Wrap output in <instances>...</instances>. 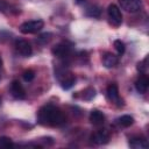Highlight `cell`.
<instances>
[{"instance_id":"1","label":"cell","mask_w":149,"mask_h":149,"mask_svg":"<svg viewBox=\"0 0 149 149\" xmlns=\"http://www.w3.org/2000/svg\"><path fill=\"white\" fill-rule=\"evenodd\" d=\"M37 121L43 126L58 127L65 122V115L58 107L54 105H45L38 109Z\"/></svg>"},{"instance_id":"2","label":"cell","mask_w":149,"mask_h":149,"mask_svg":"<svg viewBox=\"0 0 149 149\" xmlns=\"http://www.w3.org/2000/svg\"><path fill=\"white\" fill-rule=\"evenodd\" d=\"M55 77L63 90H70L76 83V76L64 66H58L55 69Z\"/></svg>"},{"instance_id":"3","label":"cell","mask_w":149,"mask_h":149,"mask_svg":"<svg viewBox=\"0 0 149 149\" xmlns=\"http://www.w3.org/2000/svg\"><path fill=\"white\" fill-rule=\"evenodd\" d=\"M44 26V22L42 20H30L23 22L19 28L22 34H36L38 33Z\"/></svg>"},{"instance_id":"4","label":"cell","mask_w":149,"mask_h":149,"mask_svg":"<svg viewBox=\"0 0 149 149\" xmlns=\"http://www.w3.org/2000/svg\"><path fill=\"white\" fill-rule=\"evenodd\" d=\"M71 44L68 43V42H61V43H57L52 49H51V52L55 57L59 58V59H65L70 56L71 54Z\"/></svg>"},{"instance_id":"5","label":"cell","mask_w":149,"mask_h":149,"mask_svg":"<svg viewBox=\"0 0 149 149\" xmlns=\"http://www.w3.org/2000/svg\"><path fill=\"white\" fill-rule=\"evenodd\" d=\"M107 15H108V19H109V22L115 26V27H119L121 23H122V14H121V10L120 8L114 5V3H111L107 8Z\"/></svg>"},{"instance_id":"6","label":"cell","mask_w":149,"mask_h":149,"mask_svg":"<svg viewBox=\"0 0 149 149\" xmlns=\"http://www.w3.org/2000/svg\"><path fill=\"white\" fill-rule=\"evenodd\" d=\"M15 50L22 57H29L33 54V48H31L30 43L27 42L26 40H21V38L15 41Z\"/></svg>"},{"instance_id":"7","label":"cell","mask_w":149,"mask_h":149,"mask_svg":"<svg viewBox=\"0 0 149 149\" xmlns=\"http://www.w3.org/2000/svg\"><path fill=\"white\" fill-rule=\"evenodd\" d=\"M9 91H10V94L13 95L14 99H17V100H23L26 98V91L22 86V84L19 81V80H13L10 83V86H9Z\"/></svg>"},{"instance_id":"8","label":"cell","mask_w":149,"mask_h":149,"mask_svg":"<svg viewBox=\"0 0 149 149\" xmlns=\"http://www.w3.org/2000/svg\"><path fill=\"white\" fill-rule=\"evenodd\" d=\"M119 3L121 8L128 13H136L141 9L142 6L141 0H119Z\"/></svg>"},{"instance_id":"9","label":"cell","mask_w":149,"mask_h":149,"mask_svg":"<svg viewBox=\"0 0 149 149\" xmlns=\"http://www.w3.org/2000/svg\"><path fill=\"white\" fill-rule=\"evenodd\" d=\"M106 95H107V99L113 102V104H116V105H121L120 104V95H119V88H118V85L115 83H112L107 86V90H106Z\"/></svg>"},{"instance_id":"10","label":"cell","mask_w":149,"mask_h":149,"mask_svg":"<svg viewBox=\"0 0 149 149\" xmlns=\"http://www.w3.org/2000/svg\"><path fill=\"white\" fill-rule=\"evenodd\" d=\"M91 140L95 144H106L108 142V140H109V134L107 133V130L100 129V130L94 132L91 135Z\"/></svg>"},{"instance_id":"11","label":"cell","mask_w":149,"mask_h":149,"mask_svg":"<svg viewBox=\"0 0 149 149\" xmlns=\"http://www.w3.org/2000/svg\"><path fill=\"white\" fill-rule=\"evenodd\" d=\"M129 147L134 149H146L149 147V143L143 136H134L129 140Z\"/></svg>"},{"instance_id":"12","label":"cell","mask_w":149,"mask_h":149,"mask_svg":"<svg viewBox=\"0 0 149 149\" xmlns=\"http://www.w3.org/2000/svg\"><path fill=\"white\" fill-rule=\"evenodd\" d=\"M90 121L94 126H102L105 122V115L99 109H92L90 113Z\"/></svg>"},{"instance_id":"13","label":"cell","mask_w":149,"mask_h":149,"mask_svg":"<svg viewBox=\"0 0 149 149\" xmlns=\"http://www.w3.org/2000/svg\"><path fill=\"white\" fill-rule=\"evenodd\" d=\"M118 62H119L118 56H115V55L112 54V52H105V54L102 55V64H104V66L107 68V69L114 68V66L118 64Z\"/></svg>"},{"instance_id":"14","label":"cell","mask_w":149,"mask_h":149,"mask_svg":"<svg viewBox=\"0 0 149 149\" xmlns=\"http://www.w3.org/2000/svg\"><path fill=\"white\" fill-rule=\"evenodd\" d=\"M148 85H149V79H148V77H147L146 74L140 76V77L137 78V80L135 81V88H136V91H137L139 93H141V94H143V93L147 92Z\"/></svg>"},{"instance_id":"15","label":"cell","mask_w":149,"mask_h":149,"mask_svg":"<svg viewBox=\"0 0 149 149\" xmlns=\"http://www.w3.org/2000/svg\"><path fill=\"white\" fill-rule=\"evenodd\" d=\"M85 14H86L87 16L94 17V19H95V17H100V15H101V8H100L99 6L91 5V6H88V7L86 8Z\"/></svg>"},{"instance_id":"16","label":"cell","mask_w":149,"mask_h":149,"mask_svg":"<svg viewBox=\"0 0 149 149\" xmlns=\"http://www.w3.org/2000/svg\"><path fill=\"white\" fill-rule=\"evenodd\" d=\"M118 123L122 127H130L134 123V119H133V116L126 114V115H122L118 119Z\"/></svg>"},{"instance_id":"17","label":"cell","mask_w":149,"mask_h":149,"mask_svg":"<svg viewBox=\"0 0 149 149\" xmlns=\"http://www.w3.org/2000/svg\"><path fill=\"white\" fill-rule=\"evenodd\" d=\"M95 97V90L93 87H87L83 92V99L84 100H92Z\"/></svg>"},{"instance_id":"18","label":"cell","mask_w":149,"mask_h":149,"mask_svg":"<svg viewBox=\"0 0 149 149\" xmlns=\"http://www.w3.org/2000/svg\"><path fill=\"white\" fill-rule=\"evenodd\" d=\"M14 147V143L8 136H0V148H10Z\"/></svg>"},{"instance_id":"19","label":"cell","mask_w":149,"mask_h":149,"mask_svg":"<svg viewBox=\"0 0 149 149\" xmlns=\"http://www.w3.org/2000/svg\"><path fill=\"white\" fill-rule=\"evenodd\" d=\"M113 45H114L115 50L118 51V54H119L120 56L125 54V50H126V45H125V43H123L121 40H115V41H114V43H113Z\"/></svg>"},{"instance_id":"20","label":"cell","mask_w":149,"mask_h":149,"mask_svg":"<svg viewBox=\"0 0 149 149\" xmlns=\"http://www.w3.org/2000/svg\"><path fill=\"white\" fill-rule=\"evenodd\" d=\"M51 36H52L51 33H43V34H41L37 37V42L38 43H42V44H45V43H48L51 40Z\"/></svg>"},{"instance_id":"21","label":"cell","mask_w":149,"mask_h":149,"mask_svg":"<svg viewBox=\"0 0 149 149\" xmlns=\"http://www.w3.org/2000/svg\"><path fill=\"white\" fill-rule=\"evenodd\" d=\"M22 77H23L24 81L29 83V81H31V80L35 78V72H34L31 69H28V70L23 71V73H22Z\"/></svg>"},{"instance_id":"22","label":"cell","mask_w":149,"mask_h":149,"mask_svg":"<svg viewBox=\"0 0 149 149\" xmlns=\"http://www.w3.org/2000/svg\"><path fill=\"white\" fill-rule=\"evenodd\" d=\"M147 61H148V57H146L144 59H143V62H141V63H139L137 64V69H139V71H141V72H146V70H147Z\"/></svg>"},{"instance_id":"23","label":"cell","mask_w":149,"mask_h":149,"mask_svg":"<svg viewBox=\"0 0 149 149\" xmlns=\"http://www.w3.org/2000/svg\"><path fill=\"white\" fill-rule=\"evenodd\" d=\"M8 8H9V5L5 0H0V12L5 13V12H7Z\"/></svg>"},{"instance_id":"24","label":"cell","mask_w":149,"mask_h":149,"mask_svg":"<svg viewBox=\"0 0 149 149\" xmlns=\"http://www.w3.org/2000/svg\"><path fill=\"white\" fill-rule=\"evenodd\" d=\"M2 69V58H1V56H0V70ZM0 79H1V74H0Z\"/></svg>"},{"instance_id":"25","label":"cell","mask_w":149,"mask_h":149,"mask_svg":"<svg viewBox=\"0 0 149 149\" xmlns=\"http://www.w3.org/2000/svg\"><path fill=\"white\" fill-rule=\"evenodd\" d=\"M76 1V3H81V2H84L85 0H74Z\"/></svg>"},{"instance_id":"26","label":"cell","mask_w":149,"mask_h":149,"mask_svg":"<svg viewBox=\"0 0 149 149\" xmlns=\"http://www.w3.org/2000/svg\"><path fill=\"white\" fill-rule=\"evenodd\" d=\"M0 106H1V97H0Z\"/></svg>"}]
</instances>
